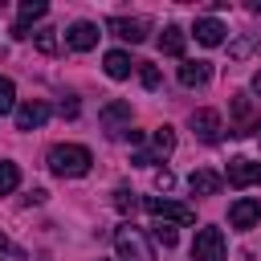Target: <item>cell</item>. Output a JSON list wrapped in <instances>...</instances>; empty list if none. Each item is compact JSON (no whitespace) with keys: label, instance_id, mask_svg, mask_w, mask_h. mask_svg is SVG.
Masks as SVG:
<instances>
[{"label":"cell","instance_id":"1","mask_svg":"<svg viewBox=\"0 0 261 261\" xmlns=\"http://www.w3.org/2000/svg\"><path fill=\"white\" fill-rule=\"evenodd\" d=\"M90 163H94V155H90V147H82V143H57V147L49 151V171L61 175V179H82V175L90 171Z\"/></svg>","mask_w":261,"mask_h":261},{"label":"cell","instance_id":"2","mask_svg":"<svg viewBox=\"0 0 261 261\" xmlns=\"http://www.w3.org/2000/svg\"><path fill=\"white\" fill-rule=\"evenodd\" d=\"M114 249H118V261H155V245L139 224H118Z\"/></svg>","mask_w":261,"mask_h":261},{"label":"cell","instance_id":"3","mask_svg":"<svg viewBox=\"0 0 261 261\" xmlns=\"http://www.w3.org/2000/svg\"><path fill=\"white\" fill-rule=\"evenodd\" d=\"M143 208H147L155 220H167V224H192V220H196V208L175 204V200H167V196H147Z\"/></svg>","mask_w":261,"mask_h":261},{"label":"cell","instance_id":"4","mask_svg":"<svg viewBox=\"0 0 261 261\" xmlns=\"http://www.w3.org/2000/svg\"><path fill=\"white\" fill-rule=\"evenodd\" d=\"M224 253H228V245H224V232L220 228H200L196 232V241H192V261H224Z\"/></svg>","mask_w":261,"mask_h":261},{"label":"cell","instance_id":"5","mask_svg":"<svg viewBox=\"0 0 261 261\" xmlns=\"http://www.w3.org/2000/svg\"><path fill=\"white\" fill-rule=\"evenodd\" d=\"M98 118H102L110 139H126V130H130V102H106L98 110Z\"/></svg>","mask_w":261,"mask_h":261},{"label":"cell","instance_id":"6","mask_svg":"<svg viewBox=\"0 0 261 261\" xmlns=\"http://www.w3.org/2000/svg\"><path fill=\"white\" fill-rule=\"evenodd\" d=\"M171 151H175V130H171V126H159V130L151 135V151H139L130 163H135V167H151L155 159H167Z\"/></svg>","mask_w":261,"mask_h":261},{"label":"cell","instance_id":"7","mask_svg":"<svg viewBox=\"0 0 261 261\" xmlns=\"http://www.w3.org/2000/svg\"><path fill=\"white\" fill-rule=\"evenodd\" d=\"M228 224H232V228H241V232L257 228V224H261V200L241 196L237 204H228Z\"/></svg>","mask_w":261,"mask_h":261},{"label":"cell","instance_id":"8","mask_svg":"<svg viewBox=\"0 0 261 261\" xmlns=\"http://www.w3.org/2000/svg\"><path fill=\"white\" fill-rule=\"evenodd\" d=\"M98 24H90V20H73L69 29H65V45L73 49V53H90L94 45H98Z\"/></svg>","mask_w":261,"mask_h":261},{"label":"cell","instance_id":"9","mask_svg":"<svg viewBox=\"0 0 261 261\" xmlns=\"http://www.w3.org/2000/svg\"><path fill=\"white\" fill-rule=\"evenodd\" d=\"M106 29H110L114 37L130 41V45L147 41V20H143V16H110V20H106Z\"/></svg>","mask_w":261,"mask_h":261},{"label":"cell","instance_id":"10","mask_svg":"<svg viewBox=\"0 0 261 261\" xmlns=\"http://www.w3.org/2000/svg\"><path fill=\"white\" fill-rule=\"evenodd\" d=\"M188 122H192V130H196V139H200V143H216V139H220V130H224L216 110H192V118H188Z\"/></svg>","mask_w":261,"mask_h":261},{"label":"cell","instance_id":"11","mask_svg":"<svg viewBox=\"0 0 261 261\" xmlns=\"http://www.w3.org/2000/svg\"><path fill=\"white\" fill-rule=\"evenodd\" d=\"M45 118H49V106L41 98H29V102L16 106V130H37Z\"/></svg>","mask_w":261,"mask_h":261},{"label":"cell","instance_id":"12","mask_svg":"<svg viewBox=\"0 0 261 261\" xmlns=\"http://www.w3.org/2000/svg\"><path fill=\"white\" fill-rule=\"evenodd\" d=\"M257 179H261V163H257V159H245V155H241V159L228 163V184H232V188H249V184H257Z\"/></svg>","mask_w":261,"mask_h":261},{"label":"cell","instance_id":"13","mask_svg":"<svg viewBox=\"0 0 261 261\" xmlns=\"http://www.w3.org/2000/svg\"><path fill=\"white\" fill-rule=\"evenodd\" d=\"M45 12H49L45 0H24V4H20V16H16V24H12V37H29V24L41 20Z\"/></svg>","mask_w":261,"mask_h":261},{"label":"cell","instance_id":"14","mask_svg":"<svg viewBox=\"0 0 261 261\" xmlns=\"http://www.w3.org/2000/svg\"><path fill=\"white\" fill-rule=\"evenodd\" d=\"M179 82H184L188 90H200V86L212 82V65H208V61H184V65H179Z\"/></svg>","mask_w":261,"mask_h":261},{"label":"cell","instance_id":"15","mask_svg":"<svg viewBox=\"0 0 261 261\" xmlns=\"http://www.w3.org/2000/svg\"><path fill=\"white\" fill-rule=\"evenodd\" d=\"M188 188H192V196H216V192L224 188V179H220L216 171L200 167V171H192V175H188Z\"/></svg>","mask_w":261,"mask_h":261},{"label":"cell","instance_id":"16","mask_svg":"<svg viewBox=\"0 0 261 261\" xmlns=\"http://www.w3.org/2000/svg\"><path fill=\"white\" fill-rule=\"evenodd\" d=\"M184 49H188V33H184L179 24H167V29L159 33V53H167V57H184Z\"/></svg>","mask_w":261,"mask_h":261},{"label":"cell","instance_id":"17","mask_svg":"<svg viewBox=\"0 0 261 261\" xmlns=\"http://www.w3.org/2000/svg\"><path fill=\"white\" fill-rule=\"evenodd\" d=\"M102 65H106V73H110L114 82H122V77H130V69H135L139 61H130V53H122V49H110V53L102 57Z\"/></svg>","mask_w":261,"mask_h":261},{"label":"cell","instance_id":"18","mask_svg":"<svg viewBox=\"0 0 261 261\" xmlns=\"http://www.w3.org/2000/svg\"><path fill=\"white\" fill-rule=\"evenodd\" d=\"M192 33H196V41H200V45H208V49L224 41V24H220V20H212V16H200Z\"/></svg>","mask_w":261,"mask_h":261},{"label":"cell","instance_id":"19","mask_svg":"<svg viewBox=\"0 0 261 261\" xmlns=\"http://www.w3.org/2000/svg\"><path fill=\"white\" fill-rule=\"evenodd\" d=\"M29 37H33V45H37V53H45V57H53V53L61 49L57 29H37V33H29Z\"/></svg>","mask_w":261,"mask_h":261},{"label":"cell","instance_id":"20","mask_svg":"<svg viewBox=\"0 0 261 261\" xmlns=\"http://www.w3.org/2000/svg\"><path fill=\"white\" fill-rule=\"evenodd\" d=\"M16 188H20V167L12 159H0V196H8Z\"/></svg>","mask_w":261,"mask_h":261},{"label":"cell","instance_id":"21","mask_svg":"<svg viewBox=\"0 0 261 261\" xmlns=\"http://www.w3.org/2000/svg\"><path fill=\"white\" fill-rule=\"evenodd\" d=\"M151 241H155V245H163V249H171V245L179 241V232H175V224L155 220V224H151Z\"/></svg>","mask_w":261,"mask_h":261},{"label":"cell","instance_id":"22","mask_svg":"<svg viewBox=\"0 0 261 261\" xmlns=\"http://www.w3.org/2000/svg\"><path fill=\"white\" fill-rule=\"evenodd\" d=\"M12 110H16V86L0 77V114H12Z\"/></svg>","mask_w":261,"mask_h":261},{"label":"cell","instance_id":"23","mask_svg":"<svg viewBox=\"0 0 261 261\" xmlns=\"http://www.w3.org/2000/svg\"><path fill=\"white\" fill-rule=\"evenodd\" d=\"M249 53H253V37H241L228 45V57H249Z\"/></svg>","mask_w":261,"mask_h":261},{"label":"cell","instance_id":"24","mask_svg":"<svg viewBox=\"0 0 261 261\" xmlns=\"http://www.w3.org/2000/svg\"><path fill=\"white\" fill-rule=\"evenodd\" d=\"M139 77H143V86H147V90H159V82H163L155 65H143V69H139Z\"/></svg>","mask_w":261,"mask_h":261},{"label":"cell","instance_id":"25","mask_svg":"<svg viewBox=\"0 0 261 261\" xmlns=\"http://www.w3.org/2000/svg\"><path fill=\"white\" fill-rule=\"evenodd\" d=\"M114 204H118L122 212H135V204H139V200H135V192H126V188H118V192H114Z\"/></svg>","mask_w":261,"mask_h":261},{"label":"cell","instance_id":"26","mask_svg":"<svg viewBox=\"0 0 261 261\" xmlns=\"http://www.w3.org/2000/svg\"><path fill=\"white\" fill-rule=\"evenodd\" d=\"M155 188H159V192H171V188H175V175H171L167 167H159V171H155Z\"/></svg>","mask_w":261,"mask_h":261},{"label":"cell","instance_id":"27","mask_svg":"<svg viewBox=\"0 0 261 261\" xmlns=\"http://www.w3.org/2000/svg\"><path fill=\"white\" fill-rule=\"evenodd\" d=\"M57 110H61V118H77V102H73V98H61Z\"/></svg>","mask_w":261,"mask_h":261},{"label":"cell","instance_id":"28","mask_svg":"<svg viewBox=\"0 0 261 261\" xmlns=\"http://www.w3.org/2000/svg\"><path fill=\"white\" fill-rule=\"evenodd\" d=\"M232 110H237V118H245V114H249V98L237 94V98H232Z\"/></svg>","mask_w":261,"mask_h":261},{"label":"cell","instance_id":"29","mask_svg":"<svg viewBox=\"0 0 261 261\" xmlns=\"http://www.w3.org/2000/svg\"><path fill=\"white\" fill-rule=\"evenodd\" d=\"M249 90H253V94H261V69L253 73V82H249Z\"/></svg>","mask_w":261,"mask_h":261},{"label":"cell","instance_id":"30","mask_svg":"<svg viewBox=\"0 0 261 261\" xmlns=\"http://www.w3.org/2000/svg\"><path fill=\"white\" fill-rule=\"evenodd\" d=\"M4 253H8V241H4V232H0V257H4Z\"/></svg>","mask_w":261,"mask_h":261},{"label":"cell","instance_id":"31","mask_svg":"<svg viewBox=\"0 0 261 261\" xmlns=\"http://www.w3.org/2000/svg\"><path fill=\"white\" fill-rule=\"evenodd\" d=\"M257 143H261V135H257Z\"/></svg>","mask_w":261,"mask_h":261}]
</instances>
